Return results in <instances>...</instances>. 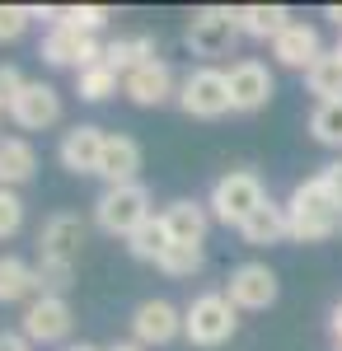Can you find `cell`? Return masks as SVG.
I'll use <instances>...</instances> for the list:
<instances>
[{
	"label": "cell",
	"mask_w": 342,
	"mask_h": 351,
	"mask_svg": "<svg viewBox=\"0 0 342 351\" xmlns=\"http://www.w3.org/2000/svg\"><path fill=\"white\" fill-rule=\"evenodd\" d=\"M286 220H290V239L295 243H323L342 234V202L328 197V188L319 178H305L290 188L286 202Z\"/></svg>",
	"instance_id": "cell-1"
},
{
	"label": "cell",
	"mask_w": 342,
	"mask_h": 351,
	"mask_svg": "<svg viewBox=\"0 0 342 351\" xmlns=\"http://www.w3.org/2000/svg\"><path fill=\"white\" fill-rule=\"evenodd\" d=\"M263 202H267L263 178H258L253 169H230V173H220V178L211 183L207 211H211V220H220V225H235V230H239V225L253 216Z\"/></svg>",
	"instance_id": "cell-2"
},
{
	"label": "cell",
	"mask_w": 342,
	"mask_h": 351,
	"mask_svg": "<svg viewBox=\"0 0 342 351\" xmlns=\"http://www.w3.org/2000/svg\"><path fill=\"white\" fill-rule=\"evenodd\" d=\"M235 328H239V309L220 291H207L183 309V337L192 347H220V342L235 337Z\"/></svg>",
	"instance_id": "cell-3"
},
{
	"label": "cell",
	"mask_w": 342,
	"mask_h": 351,
	"mask_svg": "<svg viewBox=\"0 0 342 351\" xmlns=\"http://www.w3.org/2000/svg\"><path fill=\"white\" fill-rule=\"evenodd\" d=\"M150 216H155V211H150V188H146V183L104 188V197L94 202V220H99V230H104V234H122V239H132Z\"/></svg>",
	"instance_id": "cell-4"
},
{
	"label": "cell",
	"mask_w": 342,
	"mask_h": 351,
	"mask_svg": "<svg viewBox=\"0 0 342 351\" xmlns=\"http://www.w3.org/2000/svg\"><path fill=\"white\" fill-rule=\"evenodd\" d=\"M183 43H187V52H192V56H225V52H235V43H239L235 10H225V5H202V10L187 19Z\"/></svg>",
	"instance_id": "cell-5"
},
{
	"label": "cell",
	"mask_w": 342,
	"mask_h": 351,
	"mask_svg": "<svg viewBox=\"0 0 342 351\" xmlns=\"http://www.w3.org/2000/svg\"><path fill=\"white\" fill-rule=\"evenodd\" d=\"M179 108H183L187 117H225V112H230V84H225V71H216V66L187 71L183 84H179Z\"/></svg>",
	"instance_id": "cell-6"
},
{
	"label": "cell",
	"mask_w": 342,
	"mask_h": 351,
	"mask_svg": "<svg viewBox=\"0 0 342 351\" xmlns=\"http://www.w3.org/2000/svg\"><path fill=\"white\" fill-rule=\"evenodd\" d=\"M71 324H76V314H71V300L66 295H38L24 309L19 332H24L33 347H52V342H66L71 337Z\"/></svg>",
	"instance_id": "cell-7"
},
{
	"label": "cell",
	"mask_w": 342,
	"mask_h": 351,
	"mask_svg": "<svg viewBox=\"0 0 342 351\" xmlns=\"http://www.w3.org/2000/svg\"><path fill=\"white\" fill-rule=\"evenodd\" d=\"M38 56L47 66H71V71H84V66H99L104 61V43H94L89 33L80 28H66V24H52L43 33V47Z\"/></svg>",
	"instance_id": "cell-8"
},
{
	"label": "cell",
	"mask_w": 342,
	"mask_h": 351,
	"mask_svg": "<svg viewBox=\"0 0 342 351\" xmlns=\"http://www.w3.org/2000/svg\"><path fill=\"white\" fill-rule=\"evenodd\" d=\"M84 220L76 216V211H56V216H47V225H43V234H38V258L43 263H61V267H76L80 253H84Z\"/></svg>",
	"instance_id": "cell-9"
},
{
	"label": "cell",
	"mask_w": 342,
	"mask_h": 351,
	"mask_svg": "<svg viewBox=\"0 0 342 351\" xmlns=\"http://www.w3.org/2000/svg\"><path fill=\"white\" fill-rule=\"evenodd\" d=\"M225 84H230V112H258V108H267V99L277 94L272 71H267L263 61H253V56L235 61V66L225 71Z\"/></svg>",
	"instance_id": "cell-10"
},
{
	"label": "cell",
	"mask_w": 342,
	"mask_h": 351,
	"mask_svg": "<svg viewBox=\"0 0 342 351\" xmlns=\"http://www.w3.org/2000/svg\"><path fill=\"white\" fill-rule=\"evenodd\" d=\"M104 145H108V136L99 132L94 122H76L71 132H61L56 160H61L66 173L84 178V173H99V164H104Z\"/></svg>",
	"instance_id": "cell-11"
},
{
	"label": "cell",
	"mask_w": 342,
	"mask_h": 351,
	"mask_svg": "<svg viewBox=\"0 0 342 351\" xmlns=\"http://www.w3.org/2000/svg\"><path fill=\"white\" fill-rule=\"evenodd\" d=\"M183 332V314L169 300H141L132 309V342L141 347H164Z\"/></svg>",
	"instance_id": "cell-12"
},
{
	"label": "cell",
	"mask_w": 342,
	"mask_h": 351,
	"mask_svg": "<svg viewBox=\"0 0 342 351\" xmlns=\"http://www.w3.org/2000/svg\"><path fill=\"white\" fill-rule=\"evenodd\" d=\"M277 271L267 267V263H239L230 271V304L235 309H267V304H277Z\"/></svg>",
	"instance_id": "cell-13"
},
{
	"label": "cell",
	"mask_w": 342,
	"mask_h": 351,
	"mask_svg": "<svg viewBox=\"0 0 342 351\" xmlns=\"http://www.w3.org/2000/svg\"><path fill=\"white\" fill-rule=\"evenodd\" d=\"M10 117H14L19 132H47L56 117H61V94H56L47 80H28L24 89H19Z\"/></svg>",
	"instance_id": "cell-14"
},
{
	"label": "cell",
	"mask_w": 342,
	"mask_h": 351,
	"mask_svg": "<svg viewBox=\"0 0 342 351\" xmlns=\"http://www.w3.org/2000/svg\"><path fill=\"white\" fill-rule=\"evenodd\" d=\"M122 94L132 99L136 108H159V104H169V99H179V80H174V71H169V61H146L141 71H132L127 80H122Z\"/></svg>",
	"instance_id": "cell-15"
},
{
	"label": "cell",
	"mask_w": 342,
	"mask_h": 351,
	"mask_svg": "<svg viewBox=\"0 0 342 351\" xmlns=\"http://www.w3.org/2000/svg\"><path fill=\"white\" fill-rule=\"evenodd\" d=\"M272 56H277V66H286V71H310L319 56H323V43H319V28L305 24V19H295V24L272 43Z\"/></svg>",
	"instance_id": "cell-16"
},
{
	"label": "cell",
	"mask_w": 342,
	"mask_h": 351,
	"mask_svg": "<svg viewBox=\"0 0 342 351\" xmlns=\"http://www.w3.org/2000/svg\"><path fill=\"white\" fill-rule=\"evenodd\" d=\"M159 216H164V225H169V239H174V243L202 248V239H207V230H211V211L202 206V202L179 197V202H169Z\"/></svg>",
	"instance_id": "cell-17"
},
{
	"label": "cell",
	"mask_w": 342,
	"mask_h": 351,
	"mask_svg": "<svg viewBox=\"0 0 342 351\" xmlns=\"http://www.w3.org/2000/svg\"><path fill=\"white\" fill-rule=\"evenodd\" d=\"M141 173V145H136L132 136H108L104 145V164H99V178H104L108 188H127V183H141L136 178Z\"/></svg>",
	"instance_id": "cell-18"
},
{
	"label": "cell",
	"mask_w": 342,
	"mask_h": 351,
	"mask_svg": "<svg viewBox=\"0 0 342 351\" xmlns=\"http://www.w3.org/2000/svg\"><path fill=\"white\" fill-rule=\"evenodd\" d=\"M239 239L249 243V248H272V243H286L290 239V220H286V206H277L272 197H267L263 206L253 211V216L239 225Z\"/></svg>",
	"instance_id": "cell-19"
},
{
	"label": "cell",
	"mask_w": 342,
	"mask_h": 351,
	"mask_svg": "<svg viewBox=\"0 0 342 351\" xmlns=\"http://www.w3.org/2000/svg\"><path fill=\"white\" fill-rule=\"evenodd\" d=\"M235 19H239V33H244V38H258V43H277V38L295 24L286 5H239Z\"/></svg>",
	"instance_id": "cell-20"
},
{
	"label": "cell",
	"mask_w": 342,
	"mask_h": 351,
	"mask_svg": "<svg viewBox=\"0 0 342 351\" xmlns=\"http://www.w3.org/2000/svg\"><path fill=\"white\" fill-rule=\"evenodd\" d=\"M159 47L150 33H132V38H113V43H104V66L108 71H117L122 80L132 75V71H141L146 61H155Z\"/></svg>",
	"instance_id": "cell-21"
},
{
	"label": "cell",
	"mask_w": 342,
	"mask_h": 351,
	"mask_svg": "<svg viewBox=\"0 0 342 351\" xmlns=\"http://www.w3.org/2000/svg\"><path fill=\"white\" fill-rule=\"evenodd\" d=\"M43 295L38 291V267H28L24 258H0V304H19V300H33Z\"/></svg>",
	"instance_id": "cell-22"
},
{
	"label": "cell",
	"mask_w": 342,
	"mask_h": 351,
	"mask_svg": "<svg viewBox=\"0 0 342 351\" xmlns=\"http://www.w3.org/2000/svg\"><path fill=\"white\" fill-rule=\"evenodd\" d=\"M38 169V155L24 136H0V188H19L33 178Z\"/></svg>",
	"instance_id": "cell-23"
},
{
	"label": "cell",
	"mask_w": 342,
	"mask_h": 351,
	"mask_svg": "<svg viewBox=\"0 0 342 351\" xmlns=\"http://www.w3.org/2000/svg\"><path fill=\"white\" fill-rule=\"evenodd\" d=\"M305 84H310V94H319V104H328V99H342V52H323L305 71Z\"/></svg>",
	"instance_id": "cell-24"
},
{
	"label": "cell",
	"mask_w": 342,
	"mask_h": 351,
	"mask_svg": "<svg viewBox=\"0 0 342 351\" xmlns=\"http://www.w3.org/2000/svg\"><path fill=\"white\" fill-rule=\"evenodd\" d=\"M127 248H132V258H141V263H159L169 248H174V239H169V225H164V216H150L141 230H136L132 239H127Z\"/></svg>",
	"instance_id": "cell-25"
},
{
	"label": "cell",
	"mask_w": 342,
	"mask_h": 351,
	"mask_svg": "<svg viewBox=\"0 0 342 351\" xmlns=\"http://www.w3.org/2000/svg\"><path fill=\"white\" fill-rule=\"evenodd\" d=\"M117 84H122V75H117V71H108L104 61L76 71V94L84 99V104H104L108 94H117Z\"/></svg>",
	"instance_id": "cell-26"
},
{
	"label": "cell",
	"mask_w": 342,
	"mask_h": 351,
	"mask_svg": "<svg viewBox=\"0 0 342 351\" xmlns=\"http://www.w3.org/2000/svg\"><path fill=\"white\" fill-rule=\"evenodd\" d=\"M310 136L328 150H342V99H328V104H315L310 112Z\"/></svg>",
	"instance_id": "cell-27"
},
{
	"label": "cell",
	"mask_w": 342,
	"mask_h": 351,
	"mask_svg": "<svg viewBox=\"0 0 342 351\" xmlns=\"http://www.w3.org/2000/svg\"><path fill=\"white\" fill-rule=\"evenodd\" d=\"M52 24H66V28H80V33H99L108 24V10L104 5H61V10H43Z\"/></svg>",
	"instance_id": "cell-28"
},
{
	"label": "cell",
	"mask_w": 342,
	"mask_h": 351,
	"mask_svg": "<svg viewBox=\"0 0 342 351\" xmlns=\"http://www.w3.org/2000/svg\"><path fill=\"white\" fill-rule=\"evenodd\" d=\"M202 263H207V253L202 248H187V243H174L164 258H159L155 267L164 271V276H174V281H183V276H197L202 271Z\"/></svg>",
	"instance_id": "cell-29"
},
{
	"label": "cell",
	"mask_w": 342,
	"mask_h": 351,
	"mask_svg": "<svg viewBox=\"0 0 342 351\" xmlns=\"http://www.w3.org/2000/svg\"><path fill=\"white\" fill-rule=\"evenodd\" d=\"M76 281V267H61V263H43L38 258V291L43 295H66Z\"/></svg>",
	"instance_id": "cell-30"
},
{
	"label": "cell",
	"mask_w": 342,
	"mask_h": 351,
	"mask_svg": "<svg viewBox=\"0 0 342 351\" xmlns=\"http://www.w3.org/2000/svg\"><path fill=\"white\" fill-rule=\"evenodd\" d=\"M19 225H24V202H19V192L0 188V239L19 234Z\"/></svg>",
	"instance_id": "cell-31"
},
{
	"label": "cell",
	"mask_w": 342,
	"mask_h": 351,
	"mask_svg": "<svg viewBox=\"0 0 342 351\" xmlns=\"http://www.w3.org/2000/svg\"><path fill=\"white\" fill-rule=\"evenodd\" d=\"M28 19H33V10H28V5H0V43L24 38Z\"/></svg>",
	"instance_id": "cell-32"
},
{
	"label": "cell",
	"mask_w": 342,
	"mask_h": 351,
	"mask_svg": "<svg viewBox=\"0 0 342 351\" xmlns=\"http://www.w3.org/2000/svg\"><path fill=\"white\" fill-rule=\"evenodd\" d=\"M24 75L14 71V66H0V112H10L14 108V99H19V89H24Z\"/></svg>",
	"instance_id": "cell-33"
},
{
	"label": "cell",
	"mask_w": 342,
	"mask_h": 351,
	"mask_svg": "<svg viewBox=\"0 0 342 351\" xmlns=\"http://www.w3.org/2000/svg\"><path fill=\"white\" fill-rule=\"evenodd\" d=\"M315 178H319V183H323V188H328V197H333V202H342V160L323 164V169H319Z\"/></svg>",
	"instance_id": "cell-34"
},
{
	"label": "cell",
	"mask_w": 342,
	"mask_h": 351,
	"mask_svg": "<svg viewBox=\"0 0 342 351\" xmlns=\"http://www.w3.org/2000/svg\"><path fill=\"white\" fill-rule=\"evenodd\" d=\"M0 351H33V342L24 332H0Z\"/></svg>",
	"instance_id": "cell-35"
},
{
	"label": "cell",
	"mask_w": 342,
	"mask_h": 351,
	"mask_svg": "<svg viewBox=\"0 0 342 351\" xmlns=\"http://www.w3.org/2000/svg\"><path fill=\"white\" fill-rule=\"evenodd\" d=\"M323 19H328V24L342 33V5H328V10H323Z\"/></svg>",
	"instance_id": "cell-36"
},
{
	"label": "cell",
	"mask_w": 342,
	"mask_h": 351,
	"mask_svg": "<svg viewBox=\"0 0 342 351\" xmlns=\"http://www.w3.org/2000/svg\"><path fill=\"white\" fill-rule=\"evenodd\" d=\"M333 337H338V347H342V304L333 309Z\"/></svg>",
	"instance_id": "cell-37"
},
{
	"label": "cell",
	"mask_w": 342,
	"mask_h": 351,
	"mask_svg": "<svg viewBox=\"0 0 342 351\" xmlns=\"http://www.w3.org/2000/svg\"><path fill=\"white\" fill-rule=\"evenodd\" d=\"M104 351H146L141 342H113V347H104Z\"/></svg>",
	"instance_id": "cell-38"
},
{
	"label": "cell",
	"mask_w": 342,
	"mask_h": 351,
	"mask_svg": "<svg viewBox=\"0 0 342 351\" xmlns=\"http://www.w3.org/2000/svg\"><path fill=\"white\" fill-rule=\"evenodd\" d=\"M66 351H104V347H94V342H76V347H66Z\"/></svg>",
	"instance_id": "cell-39"
},
{
	"label": "cell",
	"mask_w": 342,
	"mask_h": 351,
	"mask_svg": "<svg viewBox=\"0 0 342 351\" xmlns=\"http://www.w3.org/2000/svg\"><path fill=\"white\" fill-rule=\"evenodd\" d=\"M338 52H342V33H338Z\"/></svg>",
	"instance_id": "cell-40"
},
{
	"label": "cell",
	"mask_w": 342,
	"mask_h": 351,
	"mask_svg": "<svg viewBox=\"0 0 342 351\" xmlns=\"http://www.w3.org/2000/svg\"><path fill=\"white\" fill-rule=\"evenodd\" d=\"M338 351H342V347H338Z\"/></svg>",
	"instance_id": "cell-41"
}]
</instances>
